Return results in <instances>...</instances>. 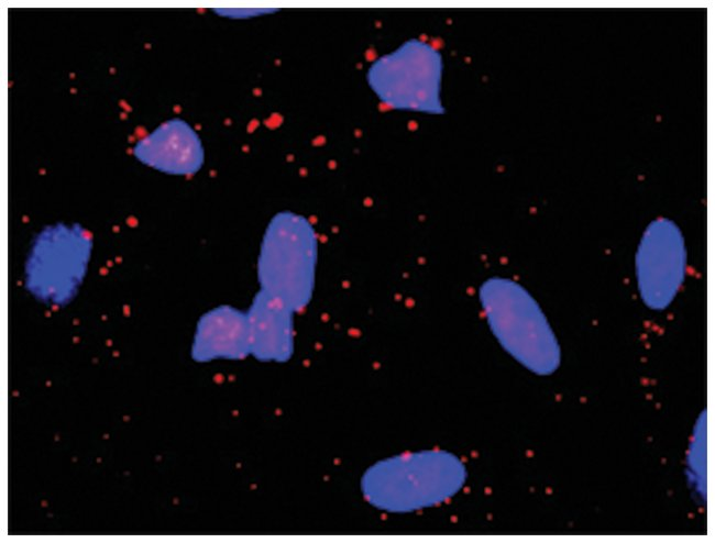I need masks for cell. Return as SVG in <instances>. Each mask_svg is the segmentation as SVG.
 I'll use <instances>...</instances> for the list:
<instances>
[{
    "instance_id": "obj_1",
    "label": "cell",
    "mask_w": 715,
    "mask_h": 543,
    "mask_svg": "<svg viewBox=\"0 0 715 543\" xmlns=\"http://www.w3.org/2000/svg\"><path fill=\"white\" fill-rule=\"evenodd\" d=\"M490 325L504 347L529 369L552 372L559 361L553 334L529 293L506 278H491L481 288Z\"/></svg>"
},
{
    "instance_id": "obj_2",
    "label": "cell",
    "mask_w": 715,
    "mask_h": 543,
    "mask_svg": "<svg viewBox=\"0 0 715 543\" xmlns=\"http://www.w3.org/2000/svg\"><path fill=\"white\" fill-rule=\"evenodd\" d=\"M367 82L377 98L395 109L441 113L442 57L431 44L409 40L375 59Z\"/></svg>"
},
{
    "instance_id": "obj_3",
    "label": "cell",
    "mask_w": 715,
    "mask_h": 543,
    "mask_svg": "<svg viewBox=\"0 0 715 543\" xmlns=\"http://www.w3.org/2000/svg\"><path fill=\"white\" fill-rule=\"evenodd\" d=\"M636 267L642 298L653 308L667 306L685 274L682 241L673 226L659 223L649 230L640 246Z\"/></svg>"
},
{
    "instance_id": "obj_4",
    "label": "cell",
    "mask_w": 715,
    "mask_h": 543,
    "mask_svg": "<svg viewBox=\"0 0 715 543\" xmlns=\"http://www.w3.org/2000/svg\"><path fill=\"white\" fill-rule=\"evenodd\" d=\"M134 153L145 164L174 174L194 173L204 156L198 134L182 119L163 122L135 144Z\"/></svg>"
},
{
    "instance_id": "obj_5",
    "label": "cell",
    "mask_w": 715,
    "mask_h": 543,
    "mask_svg": "<svg viewBox=\"0 0 715 543\" xmlns=\"http://www.w3.org/2000/svg\"><path fill=\"white\" fill-rule=\"evenodd\" d=\"M245 340V326L240 315L220 310L202 322L196 341V353L200 357L215 355H238Z\"/></svg>"
}]
</instances>
